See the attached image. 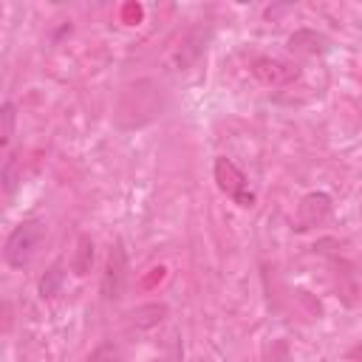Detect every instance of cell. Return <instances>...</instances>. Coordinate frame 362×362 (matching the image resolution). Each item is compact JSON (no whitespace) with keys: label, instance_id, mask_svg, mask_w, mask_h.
Segmentation results:
<instances>
[{"label":"cell","instance_id":"7a4b0ae2","mask_svg":"<svg viewBox=\"0 0 362 362\" xmlns=\"http://www.w3.org/2000/svg\"><path fill=\"white\" fill-rule=\"evenodd\" d=\"M212 173H215V184H218V189H221L223 195H229V198H232L238 206H243V209L255 206V192L249 189L246 175H243V170H240L235 161H229L226 156H218L215 164H212Z\"/></svg>","mask_w":362,"mask_h":362},{"label":"cell","instance_id":"9c48e42d","mask_svg":"<svg viewBox=\"0 0 362 362\" xmlns=\"http://www.w3.org/2000/svg\"><path fill=\"white\" fill-rule=\"evenodd\" d=\"M93 240H90V235H79L76 238V249H74V260H71V269H74V274H79V277H85L88 272H90V266H93Z\"/></svg>","mask_w":362,"mask_h":362},{"label":"cell","instance_id":"5b68a950","mask_svg":"<svg viewBox=\"0 0 362 362\" xmlns=\"http://www.w3.org/2000/svg\"><path fill=\"white\" fill-rule=\"evenodd\" d=\"M331 218V198L325 192H308L300 206H297V215H294V229L297 232H308L320 223H325Z\"/></svg>","mask_w":362,"mask_h":362},{"label":"cell","instance_id":"277c9868","mask_svg":"<svg viewBox=\"0 0 362 362\" xmlns=\"http://www.w3.org/2000/svg\"><path fill=\"white\" fill-rule=\"evenodd\" d=\"M252 74L255 79H260L263 85H272V88H283V85H291L297 76H300V68L286 62V59H277V57H257L252 62Z\"/></svg>","mask_w":362,"mask_h":362},{"label":"cell","instance_id":"30bf717a","mask_svg":"<svg viewBox=\"0 0 362 362\" xmlns=\"http://www.w3.org/2000/svg\"><path fill=\"white\" fill-rule=\"evenodd\" d=\"M0 181H3V189L11 195V192H14V187H17V181H20V158H17L14 153H8V156H6L3 170H0Z\"/></svg>","mask_w":362,"mask_h":362},{"label":"cell","instance_id":"52a82bcc","mask_svg":"<svg viewBox=\"0 0 362 362\" xmlns=\"http://www.w3.org/2000/svg\"><path fill=\"white\" fill-rule=\"evenodd\" d=\"M204 48H206V28H192L184 40H181V45L175 48V68L178 71H184V68H189L201 54H204Z\"/></svg>","mask_w":362,"mask_h":362},{"label":"cell","instance_id":"4fadbf2b","mask_svg":"<svg viewBox=\"0 0 362 362\" xmlns=\"http://www.w3.org/2000/svg\"><path fill=\"white\" fill-rule=\"evenodd\" d=\"M85 362H122V351H119V345H113V342H102V345H96V348L88 354Z\"/></svg>","mask_w":362,"mask_h":362},{"label":"cell","instance_id":"9a60e30c","mask_svg":"<svg viewBox=\"0 0 362 362\" xmlns=\"http://www.w3.org/2000/svg\"><path fill=\"white\" fill-rule=\"evenodd\" d=\"M359 212H362V209H359Z\"/></svg>","mask_w":362,"mask_h":362},{"label":"cell","instance_id":"ba28073f","mask_svg":"<svg viewBox=\"0 0 362 362\" xmlns=\"http://www.w3.org/2000/svg\"><path fill=\"white\" fill-rule=\"evenodd\" d=\"M164 317H167V305L164 303H147V305H139L130 314V325L139 328V331H147V328H156Z\"/></svg>","mask_w":362,"mask_h":362},{"label":"cell","instance_id":"8fae6325","mask_svg":"<svg viewBox=\"0 0 362 362\" xmlns=\"http://www.w3.org/2000/svg\"><path fill=\"white\" fill-rule=\"evenodd\" d=\"M62 277H65L62 266H59V263L51 266V269L42 274V280H40V294H42V297H54V294L59 291V286H62Z\"/></svg>","mask_w":362,"mask_h":362},{"label":"cell","instance_id":"5bb4252c","mask_svg":"<svg viewBox=\"0 0 362 362\" xmlns=\"http://www.w3.org/2000/svg\"><path fill=\"white\" fill-rule=\"evenodd\" d=\"M351 362H362V348H354V354H351Z\"/></svg>","mask_w":362,"mask_h":362},{"label":"cell","instance_id":"8992f818","mask_svg":"<svg viewBox=\"0 0 362 362\" xmlns=\"http://www.w3.org/2000/svg\"><path fill=\"white\" fill-rule=\"evenodd\" d=\"M288 51L300 57H322L328 51V37L314 28H300L288 37Z\"/></svg>","mask_w":362,"mask_h":362},{"label":"cell","instance_id":"6da1fadb","mask_svg":"<svg viewBox=\"0 0 362 362\" xmlns=\"http://www.w3.org/2000/svg\"><path fill=\"white\" fill-rule=\"evenodd\" d=\"M42 235H45L42 221H23V223H17L11 229V235H8V240H6V249H3L6 263L14 266V269H23L31 260L34 249L40 246Z\"/></svg>","mask_w":362,"mask_h":362},{"label":"cell","instance_id":"7c38bea8","mask_svg":"<svg viewBox=\"0 0 362 362\" xmlns=\"http://www.w3.org/2000/svg\"><path fill=\"white\" fill-rule=\"evenodd\" d=\"M0 119H3L0 144L8 147V144H11V136H14V122H17V113H14V105H11V102H3V107H0Z\"/></svg>","mask_w":362,"mask_h":362},{"label":"cell","instance_id":"3957f363","mask_svg":"<svg viewBox=\"0 0 362 362\" xmlns=\"http://www.w3.org/2000/svg\"><path fill=\"white\" fill-rule=\"evenodd\" d=\"M124 288H127V252H124L122 240H113L110 252H107L105 272H102V297L122 300Z\"/></svg>","mask_w":362,"mask_h":362}]
</instances>
